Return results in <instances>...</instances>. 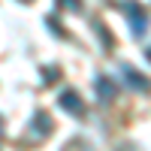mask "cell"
<instances>
[{"label": "cell", "instance_id": "1", "mask_svg": "<svg viewBox=\"0 0 151 151\" xmlns=\"http://www.w3.org/2000/svg\"><path fill=\"white\" fill-rule=\"evenodd\" d=\"M60 103H64L70 112H79V109H82L79 103H76V94H64V97H60Z\"/></svg>", "mask_w": 151, "mask_h": 151}]
</instances>
